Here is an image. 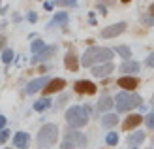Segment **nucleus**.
Listing matches in <instances>:
<instances>
[{"mask_svg":"<svg viewBox=\"0 0 154 149\" xmlns=\"http://www.w3.org/2000/svg\"><path fill=\"white\" fill-rule=\"evenodd\" d=\"M113 59V51L107 49V47H88L87 51L83 53L81 57V64L85 68H90L94 64H103V62H111Z\"/></svg>","mask_w":154,"mask_h":149,"instance_id":"obj_1","label":"nucleus"},{"mask_svg":"<svg viewBox=\"0 0 154 149\" xmlns=\"http://www.w3.org/2000/svg\"><path fill=\"white\" fill-rule=\"evenodd\" d=\"M88 115H90L88 106H72L66 112V121L72 128H81L88 123Z\"/></svg>","mask_w":154,"mask_h":149,"instance_id":"obj_2","label":"nucleus"},{"mask_svg":"<svg viewBox=\"0 0 154 149\" xmlns=\"http://www.w3.org/2000/svg\"><path fill=\"white\" fill-rule=\"evenodd\" d=\"M57 140H58V127L57 125H43L42 130L38 132V145L42 149L55 145Z\"/></svg>","mask_w":154,"mask_h":149,"instance_id":"obj_3","label":"nucleus"},{"mask_svg":"<svg viewBox=\"0 0 154 149\" xmlns=\"http://www.w3.org/2000/svg\"><path fill=\"white\" fill-rule=\"evenodd\" d=\"M113 106L117 108L119 113H124V112H128V109H132V108H134V106H132V95H130V92H126V91L119 92V95L115 96V100H113Z\"/></svg>","mask_w":154,"mask_h":149,"instance_id":"obj_4","label":"nucleus"},{"mask_svg":"<svg viewBox=\"0 0 154 149\" xmlns=\"http://www.w3.org/2000/svg\"><path fill=\"white\" fill-rule=\"evenodd\" d=\"M66 142H70L73 147H87V136L79 130H68L66 132Z\"/></svg>","mask_w":154,"mask_h":149,"instance_id":"obj_5","label":"nucleus"},{"mask_svg":"<svg viewBox=\"0 0 154 149\" xmlns=\"http://www.w3.org/2000/svg\"><path fill=\"white\" fill-rule=\"evenodd\" d=\"M126 30V23L124 21H120V23H115V25H109L107 28H103L102 32H100V36L102 38H115V36H119V34H122Z\"/></svg>","mask_w":154,"mask_h":149,"instance_id":"obj_6","label":"nucleus"},{"mask_svg":"<svg viewBox=\"0 0 154 149\" xmlns=\"http://www.w3.org/2000/svg\"><path fill=\"white\" fill-rule=\"evenodd\" d=\"M73 89L79 92V95H94V92H96V85L92 83V81L81 79V81H75Z\"/></svg>","mask_w":154,"mask_h":149,"instance_id":"obj_7","label":"nucleus"},{"mask_svg":"<svg viewBox=\"0 0 154 149\" xmlns=\"http://www.w3.org/2000/svg\"><path fill=\"white\" fill-rule=\"evenodd\" d=\"M49 81H51V79H49L47 76H45V77H38V79H32V81L26 85V92H28V95H34V92L45 89V85H47Z\"/></svg>","mask_w":154,"mask_h":149,"instance_id":"obj_8","label":"nucleus"},{"mask_svg":"<svg viewBox=\"0 0 154 149\" xmlns=\"http://www.w3.org/2000/svg\"><path fill=\"white\" fill-rule=\"evenodd\" d=\"M115 70L113 62H103V64H98V66H92V76L96 77H107L111 72Z\"/></svg>","mask_w":154,"mask_h":149,"instance_id":"obj_9","label":"nucleus"},{"mask_svg":"<svg viewBox=\"0 0 154 149\" xmlns=\"http://www.w3.org/2000/svg\"><path fill=\"white\" fill-rule=\"evenodd\" d=\"M117 83H119L120 89L134 91V89H137V85H139V79H137V77H134V76H122V77H119Z\"/></svg>","mask_w":154,"mask_h":149,"instance_id":"obj_10","label":"nucleus"},{"mask_svg":"<svg viewBox=\"0 0 154 149\" xmlns=\"http://www.w3.org/2000/svg\"><path fill=\"white\" fill-rule=\"evenodd\" d=\"M66 87V81L62 79V77H57V79H51L47 85H45V89H43V95H51V92H58V91H62Z\"/></svg>","mask_w":154,"mask_h":149,"instance_id":"obj_11","label":"nucleus"},{"mask_svg":"<svg viewBox=\"0 0 154 149\" xmlns=\"http://www.w3.org/2000/svg\"><path fill=\"white\" fill-rule=\"evenodd\" d=\"M119 70H120V74H128V76L137 74V72H139V62H135V60H132V59H130V60H124V62L120 64Z\"/></svg>","mask_w":154,"mask_h":149,"instance_id":"obj_12","label":"nucleus"},{"mask_svg":"<svg viewBox=\"0 0 154 149\" xmlns=\"http://www.w3.org/2000/svg\"><path fill=\"white\" fill-rule=\"evenodd\" d=\"M139 123H143V117H141V115H137V113L128 115L126 119H124V123H122V128H124V130H132V128H135Z\"/></svg>","mask_w":154,"mask_h":149,"instance_id":"obj_13","label":"nucleus"},{"mask_svg":"<svg viewBox=\"0 0 154 149\" xmlns=\"http://www.w3.org/2000/svg\"><path fill=\"white\" fill-rule=\"evenodd\" d=\"M28 142H30V138L26 132H17L13 138V145L17 147V149H26L28 147Z\"/></svg>","mask_w":154,"mask_h":149,"instance_id":"obj_14","label":"nucleus"},{"mask_svg":"<svg viewBox=\"0 0 154 149\" xmlns=\"http://www.w3.org/2000/svg\"><path fill=\"white\" fill-rule=\"evenodd\" d=\"M64 64H66L68 70H72V72H75V70L79 68V60H77V55H75L73 51H68V53H66Z\"/></svg>","mask_w":154,"mask_h":149,"instance_id":"obj_15","label":"nucleus"},{"mask_svg":"<svg viewBox=\"0 0 154 149\" xmlns=\"http://www.w3.org/2000/svg\"><path fill=\"white\" fill-rule=\"evenodd\" d=\"M143 142H145V132H141V130H135L134 134L128 136L130 147H135V145H139V144H143Z\"/></svg>","mask_w":154,"mask_h":149,"instance_id":"obj_16","label":"nucleus"},{"mask_svg":"<svg viewBox=\"0 0 154 149\" xmlns=\"http://www.w3.org/2000/svg\"><path fill=\"white\" fill-rule=\"evenodd\" d=\"M113 108V98L109 95H102V98L98 100V109L100 112H109Z\"/></svg>","mask_w":154,"mask_h":149,"instance_id":"obj_17","label":"nucleus"},{"mask_svg":"<svg viewBox=\"0 0 154 149\" xmlns=\"http://www.w3.org/2000/svg\"><path fill=\"white\" fill-rule=\"evenodd\" d=\"M117 123H119L117 113H105V115L102 117V127H103V128H111V127H115Z\"/></svg>","mask_w":154,"mask_h":149,"instance_id":"obj_18","label":"nucleus"},{"mask_svg":"<svg viewBox=\"0 0 154 149\" xmlns=\"http://www.w3.org/2000/svg\"><path fill=\"white\" fill-rule=\"evenodd\" d=\"M57 53V47H55V45H51V47H45L42 53H38L36 55V57L32 59L34 62H40V60H45V59H49V57H53V55H55Z\"/></svg>","mask_w":154,"mask_h":149,"instance_id":"obj_19","label":"nucleus"},{"mask_svg":"<svg viewBox=\"0 0 154 149\" xmlns=\"http://www.w3.org/2000/svg\"><path fill=\"white\" fill-rule=\"evenodd\" d=\"M55 25H60V27H66V25H68V13H64V11H60V13H57L55 17H53V21L49 23V27H55Z\"/></svg>","mask_w":154,"mask_h":149,"instance_id":"obj_20","label":"nucleus"},{"mask_svg":"<svg viewBox=\"0 0 154 149\" xmlns=\"http://www.w3.org/2000/svg\"><path fill=\"white\" fill-rule=\"evenodd\" d=\"M47 108H51V100H49L47 96L40 98V100L34 104V109H36V112H43V109H47Z\"/></svg>","mask_w":154,"mask_h":149,"instance_id":"obj_21","label":"nucleus"},{"mask_svg":"<svg viewBox=\"0 0 154 149\" xmlns=\"http://www.w3.org/2000/svg\"><path fill=\"white\" fill-rule=\"evenodd\" d=\"M43 49H45V42H43V40H34L32 45H30V51H32L34 57H36L38 53H42Z\"/></svg>","mask_w":154,"mask_h":149,"instance_id":"obj_22","label":"nucleus"},{"mask_svg":"<svg viewBox=\"0 0 154 149\" xmlns=\"http://www.w3.org/2000/svg\"><path fill=\"white\" fill-rule=\"evenodd\" d=\"M115 51H117L124 60H130V59H132V51H130L128 45H117V49H115Z\"/></svg>","mask_w":154,"mask_h":149,"instance_id":"obj_23","label":"nucleus"},{"mask_svg":"<svg viewBox=\"0 0 154 149\" xmlns=\"http://www.w3.org/2000/svg\"><path fill=\"white\" fill-rule=\"evenodd\" d=\"M105 142H107V145H117L119 144V134L117 132H109V134L105 136Z\"/></svg>","mask_w":154,"mask_h":149,"instance_id":"obj_24","label":"nucleus"},{"mask_svg":"<svg viewBox=\"0 0 154 149\" xmlns=\"http://www.w3.org/2000/svg\"><path fill=\"white\" fill-rule=\"evenodd\" d=\"M145 125H147V128L154 130V113H147V117H143Z\"/></svg>","mask_w":154,"mask_h":149,"instance_id":"obj_25","label":"nucleus"},{"mask_svg":"<svg viewBox=\"0 0 154 149\" xmlns=\"http://www.w3.org/2000/svg\"><path fill=\"white\" fill-rule=\"evenodd\" d=\"M11 59H13V51H11V49H4V53H2V60L8 64V62H11Z\"/></svg>","mask_w":154,"mask_h":149,"instance_id":"obj_26","label":"nucleus"},{"mask_svg":"<svg viewBox=\"0 0 154 149\" xmlns=\"http://www.w3.org/2000/svg\"><path fill=\"white\" fill-rule=\"evenodd\" d=\"M10 138V130H6V128H2L0 130V144H6V140Z\"/></svg>","mask_w":154,"mask_h":149,"instance_id":"obj_27","label":"nucleus"},{"mask_svg":"<svg viewBox=\"0 0 154 149\" xmlns=\"http://www.w3.org/2000/svg\"><path fill=\"white\" fill-rule=\"evenodd\" d=\"M26 19H28L30 23H36V21H38V15H36V11H28V15H26Z\"/></svg>","mask_w":154,"mask_h":149,"instance_id":"obj_28","label":"nucleus"},{"mask_svg":"<svg viewBox=\"0 0 154 149\" xmlns=\"http://www.w3.org/2000/svg\"><path fill=\"white\" fill-rule=\"evenodd\" d=\"M143 23H147V25H154V17H150V15H143Z\"/></svg>","mask_w":154,"mask_h":149,"instance_id":"obj_29","label":"nucleus"},{"mask_svg":"<svg viewBox=\"0 0 154 149\" xmlns=\"http://www.w3.org/2000/svg\"><path fill=\"white\" fill-rule=\"evenodd\" d=\"M147 66L154 68V53H150V55H149V59H147Z\"/></svg>","mask_w":154,"mask_h":149,"instance_id":"obj_30","label":"nucleus"},{"mask_svg":"<svg viewBox=\"0 0 154 149\" xmlns=\"http://www.w3.org/2000/svg\"><path fill=\"white\" fill-rule=\"evenodd\" d=\"M77 0H64V2H60L58 6H75Z\"/></svg>","mask_w":154,"mask_h":149,"instance_id":"obj_31","label":"nucleus"},{"mask_svg":"<svg viewBox=\"0 0 154 149\" xmlns=\"http://www.w3.org/2000/svg\"><path fill=\"white\" fill-rule=\"evenodd\" d=\"M62 149H75L70 142H66V140H64V142H62Z\"/></svg>","mask_w":154,"mask_h":149,"instance_id":"obj_32","label":"nucleus"},{"mask_svg":"<svg viewBox=\"0 0 154 149\" xmlns=\"http://www.w3.org/2000/svg\"><path fill=\"white\" fill-rule=\"evenodd\" d=\"M4 127H6V117H4V115H0V130H2Z\"/></svg>","mask_w":154,"mask_h":149,"instance_id":"obj_33","label":"nucleus"},{"mask_svg":"<svg viewBox=\"0 0 154 149\" xmlns=\"http://www.w3.org/2000/svg\"><path fill=\"white\" fill-rule=\"evenodd\" d=\"M43 8H45V10H53V2H43Z\"/></svg>","mask_w":154,"mask_h":149,"instance_id":"obj_34","label":"nucleus"},{"mask_svg":"<svg viewBox=\"0 0 154 149\" xmlns=\"http://www.w3.org/2000/svg\"><path fill=\"white\" fill-rule=\"evenodd\" d=\"M4 45H6V38H4L2 34H0V49H2V47H4Z\"/></svg>","mask_w":154,"mask_h":149,"instance_id":"obj_35","label":"nucleus"},{"mask_svg":"<svg viewBox=\"0 0 154 149\" xmlns=\"http://www.w3.org/2000/svg\"><path fill=\"white\" fill-rule=\"evenodd\" d=\"M149 15H150V17H154V4H150V8H149Z\"/></svg>","mask_w":154,"mask_h":149,"instance_id":"obj_36","label":"nucleus"},{"mask_svg":"<svg viewBox=\"0 0 154 149\" xmlns=\"http://www.w3.org/2000/svg\"><path fill=\"white\" fill-rule=\"evenodd\" d=\"M120 2H124V4H128V2H132V0H120Z\"/></svg>","mask_w":154,"mask_h":149,"instance_id":"obj_37","label":"nucleus"},{"mask_svg":"<svg viewBox=\"0 0 154 149\" xmlns=\"http://www.w3.org/2000/svg\"><path fill=\"white\" fill-rule=\"evenodd\" d=\"M60 2H64V0H55V4H60Z\"/></svg>","mask_w":154,"mask_h":149,"instance_id":"obj_38","label":"nucleus"},{"mask_svg":"<svg viewBox=\"0 0 154 149\" xmlns=\"http://www.w3.org/2000/svg\"><path fill=\"white\" fill-rule=\"evenodd\" d=\"M152 106H154V98H152Z\"/></svg>","mask_w":154,"mask_h":149,"instance_id":"obj_39","label":"nucleus"},{"mask_svg":"<svg viewBox=\"0 0 154 149\" xmlns=\"http://www.w3.org/2000/svg\"><path fill=\"white\" fill-rule=\"evenodd\" d=\"M152 145H154V138H152Z\"/></svg>","mask_w":154,"mask_h":149,"instance_id":"obj_40","label":"nucleus"}]
</instances>
